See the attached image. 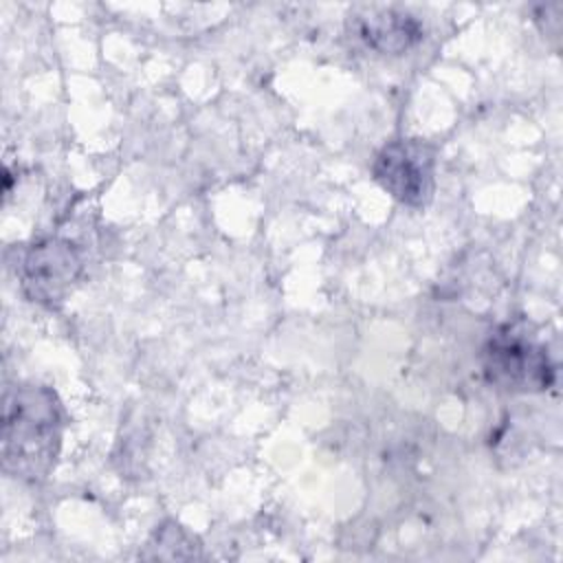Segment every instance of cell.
I'll list each match as a JSON object with an SVG mask.
<instances>
[{
    "mask_svg": "<svg viewBox=\"0 0 563 563\" xmlns=\"http://www.w3.org/2000/svg\"><path fill=\"white\" fill-rule=\"evenodd\" d=\"M62 442V407L42 385H20L4 394L2 466L24 482L51 475Z\"/></svg>",
    "mask_w": 563,
    "mask_h": 563,
    "instance_id": "obj_1",
    "label": "cell"
},
{
    "mask_svg": "<svg viewBox=\"0 0 563 563\" xmlns=\"http://www.w3.org/2000/svg\"><path fill=\"white\" fill-rule=\"evenodd\" d=\"M482 369L490 385L515 394L543 391L554 383V365L545 345L510 325L499 328L486 341Z\"/></svg>",
    "mask_w": 563,
    "mask_h": 563,
    "instance_id": "obj_2",
    "label": "cell"
},
{
    "mask_svg": "<svg viewBox=\"0 0 563 563\" xmlns=\"http://www.w3.org/2000/svg\"><path fill=\"white\" fill-rule=\"evenodd\" d=\"M435 154L420 139H396L385 143L372 165L376 183L398 202L424 207L433 196Z\"/></svg>",
    "mask_w": 563,
    "mask_h": 563,
    "instance_id": "obj_3",
    "label": "cell"
},
{
    "mask_svg": "<svg viewBox=\"0 0 563 563\" xmlns=\"http://www.w3.org/2000/svg\"><path fill=\"white\" fill-rule=\"evenodd\" d=\"M81 255L73 242L51 238L33 244L22 260V288L40 303H55L66 297L81 275Z\"/></svg>",
    "mask_w": 563,
    "mask_h": 563,
    "instance_id": "obj_4",
    "label": "cell"
},
{
    "mask_svg": "<svg viewBox=\"0 0 563 563\" xmlns=\"http://www.w3.org/2000/svg\"><path fill=\"white\" fill-rule=\"evenodd\" d=\"M356 37L383 55H400L422 37V24L394 7H361L350 15Z\"/></svg>",
    "mask_w": 563,
    "mask_h": 563,
    "instance_id": "obj_5",
    "label": "cell"
}]
</instances>
